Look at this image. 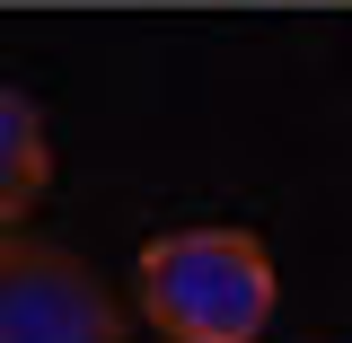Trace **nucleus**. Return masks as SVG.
Here are the masks:
<instances>
[{
  "label": "nucleus",
  "mask_w": 352,
  "mask_h": 343,
  "mask_svg": "<svg viewBox=\"0 0 352 343\" xmlns=\"http://www.w3.org/2000/svg\"><path fill=\"white\" fill-rule=\"evenodd\" d=\"M44 185H53V141H44V115L27 88L0 80V238H18L27 212L44 203Z\"/></svg>",
  "instance_id": "7ed1b4c3"
},
{
  "label": "nucleus",
  "mask_w": 352,
  "mask_h": 343,
  "mask_svg": "<svg viewBox=\"0 0 352 343\" xmlns=\"http://www.w3.org/2000/svg\"><path fill=\"white\" fill-rule=\"evenodd\" d=\"M132 300L168 343H256L282 308V282H273L264 238L194 220V229H168L141 247Z\"/></svg>",
  "instance_id": "f257e3e1"
},
{
  "label": "nucleus",
  "mask_w": 352,
  "mask_h": 343,
  "mask_svg": "<svg viewBox=\"0 0 352 343\" xmlns=\"http://www.w3.org/2000/svg\"><path fill=\"white\" fill-rule=\"evenodd\" d=\"M0 343H124V300L80 247L0 238Z\"/></svg>",
  "instance_id": "f03ea898"
}]
</instances>
